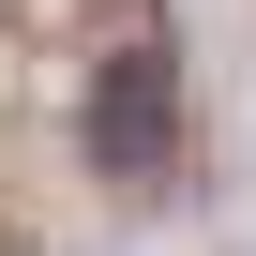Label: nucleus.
Segmentation results:
<instances>
[{
  "instance_id": "f257e3e1",
  "label": "nucleus",
  "mask_w": 256,
  "mask_h": 256,
  "mask_svg": "<svg viewBox=\"0 0 256 256\" xmlns=\"http://www.w3.org/2000/svg\"><path fill=\"white\" fill-rule=\"evenodd\" d=\"M151 151H166V46H120V60L90 76V166L136 181Z\"/></svg>"
}]
</instances>
